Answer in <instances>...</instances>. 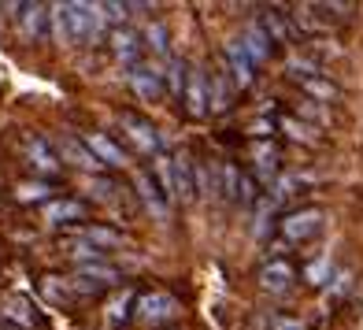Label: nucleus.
Here are the masks:
<instances>
[{
	"instance_id": "obj_1",
	"label": "nucleus",
	"mask_w": 363,
	"mask_h": 330,
	"mask_svg": "<svg viewBox=\"0 0 363 330\" xmlns=\"http://www.w3.org/2000/svg\"><path fill=\"white\" fill-rule=\"evenodd\" d=\"M63 19H67L71 45H96L104 38V11L101 4H86V0H67L63 4Z\"/></svg>"
},
{
	"instance_id": "obj_2",
	"label": "nucleus",
	"mask_w": 363,
	"mask_h": 330,
	"mask_svg": "<svg viewBox=\"0 0 363 330\" xmlns=\"http://www.w3.org/2000/svg\"><path fill=\"white\" fill-rule=\"evenodd\" d=\"M182 316V304H178V297L174 293H163V290H152V293H141V301H138V319L145 326H167Z\"/></svg>"
},
{
	"instance_id": "obj_3",
	"label": "nucleus",
	"mask_w": 363,
	"mask_h": 330,
	"mask_svg": "<svg viewBox=\"0 0 363 330\" xmlns=\"http://www.w3.org/2000/svg\"><path fill=\"white\" fill-rule=\"evenodd\" d=\"M119 126H123V134L134 141L138 153L163 156V138H160V130L152 126V119H145V115H138V111H119Z\"/></svg>"
},
{
	"instance_id": "obj_4",
	"label": "nucleus",
	"mask_w": 363,
	"mask_h": 330,
	"mask_svg": "<svg viewBox=\"0 0 363 330\" xmlns=\"http://www.w3.org/2000/svg\"><path fill=\"white\" fill-rule=\"evenodd\" d=\"M223 63H226V75H230V82H234L238 89H249L256 82V60L245 53L241 38H230L223 45Z\"/></svg>"
},
{
	"instance_id": "obj_5",
	"label": "nucleus",
	"mask_w": 363,
	"mask_h": 330,
	"mask_svg": "<svg viewBox=\"0 0 363 330\" xmlns=\"http://www.w3.org/2000/svg\"><path fill=\"white\" fill-rule=\"evenodd\" d=\"M126 82H130V89H134L141 101H160L163 93H167V78H163V67L160 63H138V67H130L126 71Z\"/></svg>"
},
{
	"instance_id": "obj_6",
	"label": "nucleus",
	"mask_w": 363,
	"mask_h": 330,
	"mask_svg": "<svg viewBox=\"0 0 363 330\" xmlns=\"http://www.w3.org/2000/svg\"><path fill=\"white\" fill-rule=\"evenodd\" d=\"M278 230H282L286 241H308L323 230V211L319 208H296V211L278 219Z\"/></svg>"
},
{
	"instance_id": "obj_7",
	"label": "nucleus",
	"mask_w": 363,
	"mask_h": 330,
	"mask_svg": "<svg viewBox=\"0 0 363 330\" xmlns=\"http://www.w3.org/2000/svg\"><path fill=\"white\" fill-rule=\"evenodd\" d=\"M56 156H63V163H71V167H78V171H89V175H101L104 171V163L89 153L86 138H74V134H63L56 141Z\"/></svg>"
},
{
	"instance_id": "obj_8",
	"label": "nucleus",
	"mask_w": 363,
	"mask_h": 330,
	"mask_svg": "<svg viewBox=\"0 0 363 330\" xmlns=\"http://www.w3.org/2000/svg\"><path fill=\"white\" fill-rule=\"evenodd\" d=\"M119 278H123V275L115 271L111 263L93 260V263H82V268H78V275H74V290H78V293H101V290L115 286Z\"/></svg>"
},
{
	"instance_id": "obj_9",
	"label": "nucleus",
	"mask_w": 363,
	"mask_h": 330,
	"mask_svg": "<svg viewBox=\"0 0 363 330\" xmlns=\"http://www.w3.org/2000/svg\"><path fill=\"white\" fill-rule=\"evenodd\" d=\"M15 15L23 19V34L30 41H48V34H52V8L48 4H19Z\"/></svg>"
},
{
	"instance_id": "obj_10",
	"label": "nucleus",
	"mask_w": 363,
	"mask_h": 330,
	"mask_svg": "<svg viewBox=\"0 0 363 330\" xmlns=\"http://www.w3.org/2000/svg\"><path fill=\"white\" fill-rule=\"evenodd\" d=\"M111 53L119 56V63L130 71V67H138V63H141L145 38L138 34V30H130V26H119V30H111Z\"/></svg>"
},
{
	"instance_id": "obj_11",
	"label": "nucleus",
	"mask_w": 363,
	"mask_h": 330,
	"mask_svg": "<svg viewBox=\"0 0 363 330\" xmlns=\"http://www.w3.org/2000/svg\"><path fill=\"white\" fill-rule=\"evenodd\" d=\"M134 193L145 201V208L152 211L156 219H167V193L160 189V182L152 178V171H138L134 175Z\"/></svg>"
},
{
	"instance_id": "obj_12",
	"label": "nucleus",
	"mask_w": 363,
	"mask_h": 330,
	"mask_svg": "<svg viewBox=\"0 0 363 330\" xmlns=\"http://www.w3.org/2000/svg\"><path fill=\"white\" fill-rule=\"evenodd\" d=\"M26 156H30V167H34L41 178H56L60 167H63V160L52 153V145H48L45 138H30L26 141Z\"/></svg>"
},
{
	"instance_id": "obj_13",
	"label": "nucleus",
	"mask_w": 363,
	"mask_h": 330,
	"mask_svg": "<svg viewBox=\"0 0 363 330\" xmlns=\"http://www.w3.org/2000/svg\"><path fill=\"white\" fill-rule=\"evenodd\" d=\"M293 278H296V268L289 260H267L259 268V286L267 293H286L293 286Z\"/></svg>"
},
{
	"instance_id": "obj_14",
	"label": "nucleus",
	"mask_w": 363,
	"mask_h": 330,
	"mask_svg": "<svg viewBox=\"0 0 363 330\" xmlns=\"http://www.w3.org/2000/svg\"><path fill=\"white\" fill-rule=\"evenodd\" d=\"M86 145H89V153L101 160L104 167H126V163H130V156H126L108 134H101V130H89V134H86Z\"/></svg>"
},
{
	"instance_id": "obj_15",
	"label": "nucleus",
	"mask_w": 363,
	"mask_h": 330,
	"mask_svg": "<svg viewBox=\"0 0 363 330\" xmlns=\"http://www.w3.org/2000/svg\"><path fill=\"white\" fill-rule=\"evenodd\" d=\"M86 216H89L86 201H74V197H63V201L45 204V219L52 226H71V223H82Z\"/></svg>"
},
{
	"instance_id": "obj_16",
	"label": "nucleus",
	"mask_w": 363,
	"mask_h": 330,
	"mask_svg": "<svg viewBox=\"0 0 363 330\" xmlns=\"http://www.w3.org/2000/svg\"><path fill=\"white\" fill-rule=\"evenodd\" d=\"M186 111L193 115V119H204V115L211 111V104H208V75H201V71H193L189 75V86H186Z\"/></svg>"
},
{
	"instance_id": "obj_17",
	"label": "nucleus",
	"mask_w": 363,
	"mask_h": 330,
	"mask_svg": "<svg viewBox=\"0 0 363 330\" xmlns=\"http://www.w3.org/2000/svg\"><path fill=\"white\" fill-rule=\"evenodd\" d=\"M234 82H230L226 71H208V104L211 111H226L230 104H234Z\"/></svg>"
},
{
	"instance_id": "obj_18",
	"label": "nucleus",
	"mask_w": 363,
	"mask_h": 330,
	"mask_svg": "<svg viewBox=\"0 0 363 330\" xmlns=\"http://www.w3.org/2000/svg\"><path fill=\"white\" fill-rule=\"evenodd\" d=\"M196 171H193V163L186 160V156H174V201H182V204H189V201H196Z\"/></svg>"
},
{
	"instance_id": "obj_19",
	"label": "nucleus",
	"mask_w": 363,
	"mask_h": 330,
	"mask_svg": "<svg viewBox=\"0 0 363 330\" xmlns=\"http://www.w3.org/2000/svg\"><path fill=\"white\" fill-rule=\"evenodd\" d=\"M78 234H82V241H89L93 249H123V245H126V238L119 234V230H111L104 223H86Z\"/></svg>"
},
{
	"instance_id": "obj_20",
	"label": "nucleus",
	"mask_w": 363,
	"mask_h": 330,
	"mask_svg": "<svg viewBox=\"0 0 363 330\" xmlns=\"http://www.w3.org/2000/svg\"><path fill=\"white\" fill-rule=\"evenodd\" d=\"M241 45H245V53H249L256 63H263V60H271V48H274V41L267 38V30H263L259 23H249L245 26V34H241Z\"/></svg>"
},
{
	"instance_id": "obj_21",
	"label": "nucleus",
	"mask_w": 363,
	"mask_h": 330,
	"mask_svg": "<svg viewBox=\"0 0 363 330\" xmlns=\"http://www.w3.org/2000/svg\"><path fill=\"white\" fill-rule=\"evenodd\" d=\"M259 26L267 30V38L278 41V45L293 41V23L286 19V11H282V8H267V11L259 15Z\"/></svg>"
},
{
	"instance_id": "obj_22",
	"label": "nucleus",
	"mask_w": 363,
	"mask_h": 330,
	"mask_svg": "<svg viewBox=\"0 0 363 330\" xmlns=\"http://www.w3.org/2000/svg\"><path fill=\"white\" fill-rule=\"evenodd\" d=\"M189 75H193L189 63L182 60V56H171L167 67H163V78H167V93L182 101V97H186V86H189Z\"/></svg>"
},
{
	"instance_id": "obj_23",
	"label": "nucleus",
	"mask_w": 363,
	"mask_h": 330,
	"mask_svg": "<svg viewBox=\"0 0 363 330\" xmlns=\"http://www.w3.org/2000/svg\"><path fill=\"white\" fill-rule=\"evenodd\" d=\"M252 160H256V175L263 178V182H271V178L278 175V145H271V141H259L256 148H252Z\"/></svg>"
},
{
	"instance_id": "obj_24",
	"label": "nucleus",
	"mask_w": 363,
	"mask_h": 330,
	"mask_svg": "<svg viewBox=\"0 0 363 330\" xmlns=\"http://www.w3.org/2000/svg\"><path fill=\"white\" fill-rule=\"evenodd\" d=\"M301 89H304V93H308L315 104H334L337 97H341V89H337L330 78H323V75H315V78H304V82H301Z\"/></svg>"
},
{
	"instance_id": "obj_25",
	"label": "nucleus",
	"mask_w": 363,
	"mask_h": 330,
	"mask_svg": "<svg viewBox=\"0 0 363 330\" xmlns=\"http://www.w3.org/2000/svg\"><path fill=\"white\" fill-rule=\"evenodd\" d=\"M138 301H141V297L134 293V290H126L123 297H115V301L108 304V326H119V323H126L130 316H138Z\"/></svg>"
},
{
	"instance_id": "obj_26",
	"label": "nucleus",
	"mask_w": 363,
	"mask_h": 330,
	"mask_svg": "<svg viewBox=\"0 0 363 330\" xmlns=\"http://www.w3.org/2000/svg\"><path fill=\"white\" fill-rule=\"evenodd\" d=\"M15 201H23V204L48 201L52 204V182H19L15 186Z\"/></svg>"
},
{
	"instance_id": "obj_27",
	"label": "nucleus",
	"mask_w": 363,
	"mask_h": 330,
	"mask_svg": "<svg viewBox=\"0 0 363 330\" xmlns=\"http://www.w3.org/2000/svg\"><path fill=\"white\" fill-rule=\"evenodd\" d=\"M145 48H152L156 56H167L171 53V34H167V26H163L160 19L145 30Z\"/></svg>"
},
{
	"instance_id": "obj_28",
	"label": "nucleus",
	"mask_w": 363,
	"mask_h": 330,
	"mask_svg": "<svg viewBox=\"0 0 363 330\" xmlns=\"http://www.w3.org/2000/svg\"><path fill=\"white\" fill-rule=\"evenodd\" d=\"M278 126H282L293 141H304V145H315V138H319L315 126H308V123H301V119H282Z\"/></svg>"
},
{
	"instance_id": "obj_29",
	"label": "nucleus",
	"mask_w": 363,
	"mask_h": 330,
	"mask_svg": "<svg viewBox=\"0 0 363 330\" xmlns=\"http://www.w3.org/2000/svg\"><path fill=\"white\" fill-rule=\"evenodd\" d=\"M259 201V186H256V178L245 171L241 175V189H238V204H245V208H252Z\"/></svg>"
},
{
	"instance_id": "obj_30",
	"label": "nucleus",
	"mask_w": 363,
	"mask_h": 330,
	"mask_svg": "<svg viewBox=\"0 0 363 330\" xmlns=\"http://www.w3.org/2000/svg\"><path fill=\"white\" fill-rule=\"evenodd\" d=\"M304 278H308L311 286H326V278H330V256H323V260H315V263H308Z\"/></svg>"
},
{
	"instance_id": "obj_31",
	"label": "nucleus",
	"mask_w": 363,
	"mask_h": 330,
	"mask_svg": "<svg viewBox=\"0 0 363 330\" xmlns=\"http://www.w3.org/2000/svg\"><path fill=\"white\" fill-rule=\"evenodd\" d=\"M101 11H104V23H111L115 30H119V26L126 23V11H130V4H115V0H108V4H101Z\"/></svg>"
},
{
	"instance_id": "obj_32",
	"label": "nucleus",
	"mask_w": 363,
	"mask_h": 330,
	"mask_svg": "<svg viewBox=\"0 0 363 330\" xmlns=\"http://www.w3.org/2000/svg\"><path fill=\"white\" fill-rule=\"evenodd\" d=\"M52 34L60 41H67L71 45V34H67V19H63V4H52Z\"/></svg>"
},
{
	"instance_id": "obj_33",
	"label": "nucleus",
	"mask_w": 363,
	"mask_h": 330,
	"mask_svg": "<svg viewBox=\"0 0 363 330\" xmlns=\"http://www.w3.org/2000/svg\"><path fill=\"white\" fill-rule=\"evenodd\" d=\"M249 134H252V138H271V134H274V123H271V119H263V115H259V119H252Z\"/></svg>"
},
{
	"instance_id": "obj_34",
	"label": "nucleus",
	"mask_w": 363,
	"mask_h": 330,
	"mask_svg": "<svg viewBox=\"0 0 363 330\" xmlns=\"http://www.w3.org/2000/svg\"><path fill=\"white\" fill-rule=\"evenodd\" d=\"M271 326H274V330H304V323H301V319H293V316H274Z\"/></svg>"
},
{
	"instance_id": "obj_35",
	"label": "nucleus",
	"mask_w": 363,
	"mask_h": 330,
	"mask_svg": "<svg viewBox=\"0 0 363 330\" xmlns=\"http://www.w3.org/2000/svg\"><path fill=\"white\" fill-rule=\"evenodd\" d=\"M301 111H304V115H311V119H319V123L326 119V115H323V111H319L315 104H311V101H308V104H301Z\"/></svg>"
},
{
	"instance_id": "obj_36",
	"label": "nucleus",
	"mask_w": 363,
	"mask_h": 330,
	"mask_svg": "<svg viewBox=\"0 0 363 330\" xmlns=\"http://www.w3.org/2000/svg\"><path fill=\"white\" fill-rule=\"evenodd\" d=\"M0 330H15V326H4V323H0Z\"/></svg>"
}]
</instances>
